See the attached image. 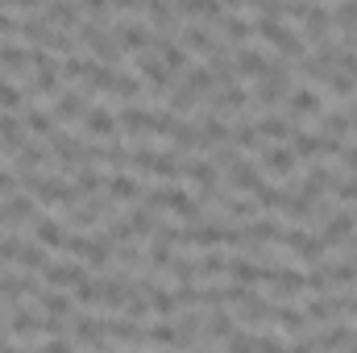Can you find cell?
Instances as JSON below:
<instances>
[{
	"mask_svg": "<svg viewBox=\"0 0 357 353\" xmlns=\"http://www.w3.org/2000/svg\"><path fill=\"white\" fill-rule=\"evenodd\" d=\"M254 158H258V171H262L266 183H278V187H291L295 183L299 158L291 154V146H262Z\"/></svg>",
	"mask_w": 357,
	"mask_h": 353,
	"instance_id": "1",
	"label": "cell"
},
{
	"mask_svg": "<svg viewBox=\"0 0 357 353\" xmlns=\"http://www.w3.org/2000/svg\"><path fill=\"white\" fill-rule=\"evenodd\" d=\"M328 104H324V91L316 88V84H295L291 96H287V121L291 125H303V121H316L320 112H324Z\"/></svg>",
	"mask_w": 357,
	"mask_h": 353,
	"instance_id": "2",
	"label": "cell"
},
{
	"mask_svg": "<svg viewBox=\"0 0 357 353\" xmlns=\"http://www.w3.org/2000/svg\"><path fill=\"white\" fill-rule=\"evenodd\" d=\"M354 237H357V220H354V212H349V208H337V212L320 225V241L328 246V254L345 250Z\"/></svg>",
	"mask_w": 357,
	"mask_h": 353,
	"instance_id": "3",
	"label": "cell"
},
{
	"mask_svg": "<svg viewBox=\"0 0 357 353\" xmlns=\"http://www.w3.org/2000/svg\"><path fill=\"white\" fill-rule=\"evenodd\" d=\"M183 183H191L199 195H208L220 187V167L204 154H191V158H183Z\"/></svg>",
	"mask_w": 357,
	"mask_h": 353,
	"instance_id": "4",
	"label": "cell"
},
{
	"mask_svg": "<svg viewBox=\"0 0 357 353\" xmlns=\"http://www.w3.org/2000/svg\"><path fill=\"white\" fill-rule=\"evenodd\" d=\"M88 278H91L88 266H84V262H71V258L46 266V291H75V287H84Z\"/></svg>",
	"mask_w": 357,
	"mask_h": 353,
	"instance_id": "5",
	"label": "cell"
},
{
	"mask_svg": "<svg viewBox=\"0 0 357 353\" xmlns=\"http://www.w3.org/2000/svg\"><path fill=\"white\" fill-rule=\"evenodd\" d=\"M38 220V204L25 195V191H17V195H8V200H0V229H21V225H33Z\"/></svg>",
	"mask_w": 357,
	"mask_h": 353,
	"instance_id": "6",
	"label": "cell"
},
{
	"mask_svg": "<svg viewBox=\"0 0 357 353\" xmlns=\"http://www.w3.org/2000/svg\"><path fill=\"white\" fill-rule=\"evenodd\" d=\"M220 183L233 191V195H254L266 179H262V171H258V163H250V158H241V163H233L225 175H220Z\"/></svg>",
	"mask_w": 357,
	"mask_h": 353,
	"instance_id": "7",
	"label": "cell"
},
{
	"mask_svg": "<svg viewBox=\"0 0 357 353\" xmlns=\"http://www.w3.org/2000/svg\"><path fill=\"white\" fill-rule=\"evenodd\" d=\"M270 63V50L266 46H258V42H250V46H237L233 50V71H237V80L245 84V80H258L262 71H266Z\"/></svg>",
	"mask_w": 357,
	"mask_h": 353,
	"instance_id": "8",
	"label": "cell"
},
{
	"mask_svg": "<svg viewBox=\"0 0 357 353\" xmlns=\"http://www.w3.org/2000/svg\"><path fill=\"white\" fill-rule=\"evenodd\" d=\"M84 133H88L91 142H116V133H121L116 112L108 104H91L88 117H84Z\"/></svg>",
	"mask_w": 357,
	"mask_h": 353,
	"instance_id": "9",
	"label": "cell"
},
{
	"mask_svg": "<svg viewBox=\"0 0 357 353\" xmlns=\"http://www.w3.org/2000/svg\"><path fill=\"white\" fill-rule=\"evenodd\" d=\"M21 125H25V133H33V142H50V137L59 133L54 112H50V108H42V104H33V100L21 108Z\"/></svg>",
	"mask_w": 357,
	"mask_h": 353,
	"instance_id": "10",
	"label": "cell"
},
{
	"mask_svg": "<svg viewBox=\"0 0 357 353\" xmlns=\"http://www.w3.org/2000/svg\"><path fill=\"white\" fill-rule=\"evenodd\" d=\"M254 129H258V137H262L266 146H282V137L295 133V125L287 121V112H258V117H254Z\"/></svg>",
	"mask_w": 357,
	"mask_h": 353,
	"instance_id": "11",
	"label": "cell"
},
{
	"mask_svg": "<svg viewBox=\"0 0 357 353\" xmlns=\"http://www.w3.org/2000/svg\"><path fill=\"white\" fill-rule=\"evenodd\" d=\"M270 291H274V299H303V295H307V287H303V270H295V266H278L274 278H270Z\"/></svg>",
	"mask_w": 357,
	"mask_h": 353,
	"instance_id": "12",
	"label": "cell"
},
{
	"mask_svg": "<svg viewBox=\"0 0 357 353\" xmlns=\"http://www.w3.org/2000/svg\"><path fill=\"white\" fill-rule=\"evenodd\" d=\"M125 220H129V229H133V237H137V241L146 246V241H150V237L158 233V225H162V212H154L150 204H133Z\"/></svg>",
	"mask_w": 357,
	"mask_h": 353,
	"instance_id": "13",
	"label": "cell"
},
{
	"mask_svg": "<svg viewBox=\"0 0 357 353\" xmlns=\"http://www.w3.org/2000/svg\"><path fill=\"white\" fill-rule=\"evenodd\" d=\"M25 125L21 112H0V154H21L25 150Z\"/></svg>",
	"mask_w": 357,
	"mask_h": 353,
	"instance_id": "14",
	"label": "cell"
},
{
	"mask_svg": "<svg viewBox=\"0 0 357 353\" xmlns=\"http://www.w3.org/2000/svg\"><path fill=\"white\" fill-rule=\"evenodd\" d=\"M29 229H33V241H38L42 250H59V254H63L67 229H63V220H59V216H38Z\"/></svg>",
	"mask_w": 357,
	"mask_h": 353,
	"instance_id": "15",
	"label": "cell"
},
{
	"mask_svg": "<svg viewBox=\"0 0 357 353\" xmlns=\"http://www.w3.org/2000/svg\"><path fill=\"white\" fill-rule=\"evenodd\" d=\"M108 200H116V204H137L142 195H146V187H142V179H133L129 171H121V175H108Z\"/></svg>",
	"mask_w": 357,
	"mask_h": 353,
	"instance_id": "16",
	"label": "cell"
},
{
	"mask_svg": "<svg viewBox=\"0 0 357 353\" xmlns=\"http://www.w3.org/2000/svg\"><path fill=\"white\" fill-rule=\"evenodd\" d=\"M33 303L42 308V316H54V320H71L75 316V303H71L67 291H42Z\"/></svg>",
	"mask_w": 357,
	"mask_h": 353,
	"instance_id": "17",
	"label": "cell"
},
{
	"mask_svg": "<svg viewBox=\"0 0 357 353\" xmlns=\"http://www.w3.org/2000/svg\"><path fill=\"white\" fill-rule=\"evenodd\" d=\"M229 283H241V287H254V283H262V266L250 262L245 254H229V274H225Z\"/></svg>",
	"mask_w": 357,
	"mask_h": 353,
	"instance_id": "18",
	"label": "cell"
},
{
	"mask_svg": "<svg viewBox=\"0 0 357 353\" xmlns=\"http://www.w3.org/2000/svg\"><path fill=\"white\" fill-rule=\"evenodd\" d=\"M150 316H154V320H175L178 316V299H175L171 287H158V291L150 295Z\"/></svg>",
	"mask_w": 357,
	"mask_h": 353,
	"instance_id": "19",
	"label": "cell"
},
{
	"mask_svg": "<svg viewBox=\"0 0 357 353\" xmlns=\"http://www.w3.org/2000/svg\"><path fill=\"white\" fill-rule=\"evenodd\" d=\"M29 100H25V91L21 84H13L8 75H0V112H21Z\"/></svg>",
	"mask_w": 357,
	"mask_h": 353,
	"instance_id": "20",
	"label": "cell"
},
{
	"mask_svg": "<svg viewBox=\"0 0 357 353\" xmlns=\"http://www.w3.org/2000/svg\"><path fill=\"white\" fill-rule=\"evenodd\" d=\"M17 262H21V270H25V274H38V270L46 274L50 258H46V250H42L38 241H25V246H21V258H17Z\"/></svg>",
	"mask_w": 357,
	"mask_h": 353,
	"instance_id": "21",
	"label": "cell"
},
{
	"mask_svg": "<svg viewBox=\"0 0 357 353\" xmlns=\"http://www.w3.org/2000/svg\"><path fill=\"white\" fill-rule=\"evenodd\" d=\"M225 274H229V254L225 250L199 254V278H225Z\"/></svg>",
	"mask_w": 357,
	"mask_h": 353,
	"instance_id": "22",
	"label": "cell"
},
{
	"mask_svg": "<svg viewBox=\"0 0 357 353\" xmlns=\"http://www.w3.org/2000/svg\"><path fill=\"white\" fill-rule=\"evenodd\" d=\"M316 133L307 129V125H295V133H291V154L295 158H316Z\"/></svg>",
	"mask_w": 357,
	"mask_h": 353,
	"instance_id": "23",
	"label": "cell"
},
{
	"mask_svg": "<svg viewBox=\"0 0 357 353\" xmlns=\"http://www.w3.org/2000/svg\"><path fill=\"white\" fill-rule=\"evenodd\" d=\"M220 353H258V333H250V329H237L225 345H220Z\"/></svg>",
	"mask_w": 357,
	"mask_h": 353,
	"instance_id": "24",
	"label": "cell"
},
{
	"mask_svg": "<svg viewBox=\"0 0 357 353\" xmlns=\"http://www.w3.org/2000/svg\"><path fill=\"white\" fill-rule=\"evenodd\" d=\"M21 237H13V233H0V266H8V262H17L21 258Z\"/></svg>",
	"mask_w": 357,
	"mask_h": 353,
	"instance_id": "25",
	"label": "cell"
},
{
	"mask_svg": "<svg viewBox=\"0 0 357 353\" xmlns=\"http://www.w3.org/2000/svg\"><path fill=\"white\" fill-rule=\"evenodd\" d=\"M333 195L341 200V204H357V175H337V183H333Z\"/></svg>",
	"mask_w": 357,
	"mask_h": 353,
	"instance_id": "26",
	"label": "cell"
},
{
	"mask_svg": "<svg viewBox=\"0 0 357 353\" xmlns=\"http://www.w3.org/2000/svg\"><path fill=\"white\" fill-rule=\"evenodd\" d=\"M337 167H345L349 175H357V142H345V150H341V158H337Z\"/></svg>",
	"mask_w": 357,
	"mask_h": 353,
	"instance_id": "27",
	"label": "cell"
},
{
	"mask_svg": "<svg viewBox=\"0 0 357 353\" xmlns=\"http://www.w3.org/2000/svg\"><path fill=\"white\" fill-rule=\"evenodd\" d=\"M8 195H17V175H13V167H0V200H8Z\"/></svg>",
	"mask_w": 357,
	"mask_h": 353,
	"instance_id": "28",
	"label": "cell"
},
{
	"mask_svg": "<svg viewBox=\"0 0 357 353\" xmlns=\"http://www.w3.org/2000/svg\"><path fill=\"white\" fill-rule=\"evenodd\" d=\"M38 353H75V345H71V337H54V341H42Z\"/></svg>",
	"mask_w": 357,
	"mask_h": 353,
	"instance_id": "29",
	"label": "cell"
},
{
	"mask_svg": "<svg viewBox=\"0 0 357 353\" xmlns=\"http://www.w3.org/2000/svg\"><path fill=\"white\" fill-rule=\"evenodd\" d=\"M4 353H29L25 345H4Z\"/></svg>",
	"mask_w": 357,
	"mask_h": 353,
	"instance_id": "30",
	"label": "cell"
},
{
	"mask_svg": "<svg viewBox=\"0 0 357 353\" xmlns=\"http://www.w3.org/2000/svg\"><path fill=\"white\" fill-rule=\"evenodd\" d=\"M191 353H220V350H204V345H199V350H191Z\"/></svg>",
	"mask_w": 357,
	"mask_h": 353,
	"instance_id": "31",
	"label": "cell"
},
{
	"mask_svg": "<svg viewBox=\"0 0 357 353\" xmlns=\"http://www.w3.org/2000/svg\"><path fill=\"white\" fill-rule=\"evenodd\" d=\"M0 353H4V337H0Z\"/></svg>",
	"mask_w": 357,
	"mask_h": 353,
	"instance_id": "32",
	"label": "cell"
},
{
	"mask_svg": "<svg viewBox=\"0 0 357 353\" xmlns=\"http://www.w3.org/2000/svg\"><path fill=\"white\" fill-rule=\"evenodd\" d=\"M133 353H146V350H133Z\"/></svg>",
	"mask_w": 357,
	"mask_h": 353,
	"instance_id": "33",
	"label": "cell"
},
{
	"mask_svg": "<svg viewBox=\"0 0 357 353\" xmlns=\"http://www.w3.org/2000/svg\"><path fill=\"white\" fill-rule=\"evenodd\" d=\"M354 220H357V212H354Z\"/></svg>",
	"mask_w": 357,
	"mask_h": 353,
	"instance_id": "34",
	"label": "cell"
}]
</instances>
